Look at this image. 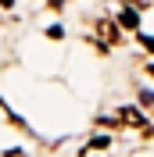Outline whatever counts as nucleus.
<instances>
[{
    "label": "nucleus",
    "mask_w": 154,
    "mask_h": 157,
    "mask_svg": "<svg viewBox=\"0 0 154 157\" xmlns=\"http://www.w3.org/2000/svg\"><path fill=\"white\" fill-rule=\"evenodd\" d=\"M97 32H100V39H104L107 47H111V43H118V29L111 25V21H100V25H97Z\"/></svg>",
    "instance_id": "1"
},
{
    "label": "nucleus",
    "mask_w": 154,
    "mask_h": 157,
    "mask_svg": "<svg viewBox=\"0 0 154 157\" xmlns=\"http://www.w3.org/2000/svg\"><path fill=\"white\" fill-rule=\"evenodd\" d=\"M118 121H125V125H144V114L133 111V107H122L118 111Z\"/></svg>",
    "instance_id": "2"
},
{
    "label": "nucleus",
    "mask_w": 154,
    "mask_h": 157,
    "mask_svg": "<svg viewBox=\"0 0 154 157\" xmlns=\"http://www.w3.org/2000/svg\"><path fill=\"white\" fill-rule=\"evenodd\" d=\"M136 21H140L136 11H122V25H125V29H136Z\"/></svg>",
    "instance_id": "3"
},
{
    "label": "nucleus",
    "mask_w": 154,
    "mask_h": 157,
    "mask_svg": "<svg viewBox=\"0 0 154 157\" xmlns=\"http://www.w3.org/2000/svg\"><path fill=\"white\" fill-rule=\"evenodd\" d=\"M144 47H147V50L154 54V39H151V36H144Z\"/></svg>",
    "instance_id": "4"
},
{
    "label": "nucleus",
    "mask_w": 154,
    "mask_h": 157,
    "mask_svg": "<svg viewBox=\"0 0 154 157\" xmlns=\"http://www.w3.org/2000/svg\"><path fill=\"white\" fill-rule=\"evenodd\" d=\"M11 4H14V0H0V7H11Z\"/></svg>",
    "instance_id": "5"
},
{
    "label": "nucleus",
    "mask_w": 154,
    "mask_h": 157,
    "mask_svg": "<svg viewBox=\"0 0 154 157\" xmlns=\"http://www.w3.org/2000/svg\"><path fill=\"white\" fill-rule=\"evenodd\" d=\"M151 75H154V68H151Z\"/></svg>",
    "instance_id": "6"
}]
</instances>
